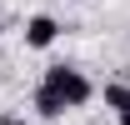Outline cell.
I'll return each instance as SVG.
<instances>
[{
	"instance_id": "7a4b0ae2",
	"label": "cell",
	"mask_w": 130,
	"mask_h": 125,
	"mask_svg": "<svg viewBox=\"0 0 130 125\" xmlns=\"http://www.w3.org/2000/svg\"><path fill=\"white\" fill-rule=\"evenodd\" d=\"M55 40H60V20L55 15H30L25 20V45L30 50H50Z\"/></svg>"
},
{
	"instance_id": "5b68a950",
	"label": "cell",
	"mask_w": 130,
	"mask_h": 125,
	"mask_svg": "<svg viewBox=\"0 0 130 125\" xmlns=\"http://www.w3.org/2000/svg\"><path fill=\"white\" fill-rule=\"evenodd\" d=\"M0 125H30L25 115H0Z\"/></svg>"
},
{
	"instance_id": "3957f363",
	"label": "cell",
	"mask_w": 130,
	"mask_h": 125,
	"mask_svg": "<svg viewBox=\"0 0 130 125\" xmlns=\"http://www.w3.org/2000/svg\"><path fill=\"white\" fill-rule=\"evenodd\" d=\"M100 95H105V110L115 115V125H130V80H110Z\"/></svg>"
},
{
	"instance_id": "6da1fadb",
	"label": "cell",
	"mask_w": 130,
	"mask_h": 125,
	"mask_svg": "<svg viewBox=\"0 0 130 125\" xmlns=\"http://www.w3.org/2000/svg\"><path fill=\"white\" fill-rule=\"evenodd\" d=\"M40 85H45V90L55 95L65 110H80V105H90V95H95L90 75H85V70H75V65H45Z\"/></svg>"
},
{
	"instance_id": "8992f818",
	"label": "cell",
	"mask_w": 130,
	"mask_h": 125,
	"mask_svg": "<svg viewBox=\"0 0 130 125\" xmlns=\"http://www.w3.org/2000/svg\"><path fill=\"white\" fill-rule=\"evenodd\" d=\"M0 30H5V20H0Z\"/></svg>"
},
{
	"instance_id": "277c9868",
	"label": "cell",
	"mask_w": 130,
	"mask_h": 125,
	"mask_svg": "<svg viewBox=\"0 0 130 125\" xmlns=\"http://www.w3.org/2000/svg\"><path fill=\"white\" fill-rule=\"evenodd\" d=\"M30 105H35V115H40V120H60V115H65V105L45 90V85H35V100H30Z\"/></svg>"
}]
</instances>
